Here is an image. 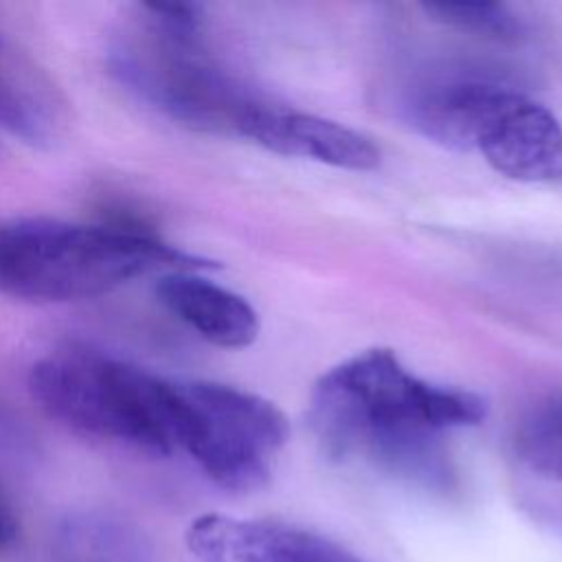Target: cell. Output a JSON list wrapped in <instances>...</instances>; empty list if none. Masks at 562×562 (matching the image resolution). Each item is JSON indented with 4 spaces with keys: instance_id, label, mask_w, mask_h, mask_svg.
<instances>
[{
    "instance_id": "1",
    "label": "cell",
    "mask_w": 562,
    "mask_h": 562,
    "mask_svg": "<svg viewBox=\"0 0 562 562\" xmlns=\"http://www.w3.org/2000/svg\"><path fill=\"white\" fill-rule=\"evenodd\" d=\"M481 395L413 375L391 349H367L318 378L310 422L334 459L362 454L424 485L450 490L454 472L441 432L483 422Z\"/></svg>"
},
{
    "instance_id": "2",
    "label": "cell",
    "mask_w": 562,
    "mask_h": 562,
    "mask_svg": "<svg viewBox=\"0 0 562 562\" xmlns=\"http://www.w3.org/2000/svg\"><path fill=\"white\" fill-rule=\"evenodd\" d=\"M213 261L130 222L75 224L26 217L0 226V292L35 303L108 294L151 270L202 272Z\"/></svg>"
},
{
    "instance_id": "3",
    "label": "cell",
    "mask_w": 562,
    "mask_h": 562,
    "mask_svg": "<svg viewBox=\"0 0 562 562\" xmlns=\"http://www.w3.org/2000/svg\"><path fill=\"white\" fill-rule=\"evenodd\" d=\"M198 4H140V20L108 50L112 77L147 108L209 132H235L255 101L198 48Z\"/></svg>"
},
{
    "instance_id": "4",
    "label": "cell",
    "mask_w": 562,
    "mask_h": 562,
    "mask_svg": "<svg viewBox=\"0 0 562 562\" xmlns=\"http://www.w3.org/2000/svg\"><path fill=\"white\" fill-rule=\"evenodd\" d=\"M29 391L48 417L75 432L154 454L176 448L167 380L119 358L88 349L48 353L31 367Z\"/></svg>"
},
{
    "instance_id": "5",
    "label": "cell",
    "mask_w": 562,
    "mask_h": 562,
    "mask_svg": "<svg viewBox=\"0 0 562 562\" xmlns=\"http://www.w3.org/2000/svg\"><path fill=\"white\" fill-rule=\"evenodd\" d=\"M167 411L173 446L231 492L263 487L290 435L270 400L217 382L167 380Z\"/></svg>"
},
{
    "instance_id": "6",
    "label": "cell",
    "mask_w": 562,
    "mask_h": 562,
    "mask_svg": "<svg viewBox=\"0 0 562 562\" xmlns=\"http://www.w3.org/2000/svg\"><path fill=\"white\" fill-rule=\"evenodd\" d=\"M184 540L198 562H362L310 529L226 514L193 518Z\"/></svg>"
},
{
    "instance_id": "7",
    "label": "cell",
    "mask_w": 562,
    "mask_h": 562,
    "mask_svg": "<svg viewBox=\"0 0 562 562\" xmlns=\"http://www.w3.org/2000/svg\"><path fill=\"white\" fill-rule=\"evenodd\" d=\"M474 149L492 169L514 180L562 178V127L558 119L512 88L483 123Z\"/></svg>"
},
{
    "instance_id": "8",
    "label": "cell",
    "mask_w": 562,
    "mask_h": 562,
    "mask_svg": "<svg viewBox=\"0 0 562 562\" xmlns=\"http://www.w3.org/2000/svg\"><path fill=\"white\" fill-rule=\"evenodd\" d=\"M237 134L274 154L310 158L340 169L369 171L380 165V149L364 134L316 114L257 99L244 112Z\"/></svg>"
},
{
    "instance_id": "9",
    "label": "cell",
    "mask_w": 562,
    "mask_h": 562,
    "mask_svg": "<svg viewBox=\"0 0 562 562\" xmlns=\"http://www.w3.org/2000/svg\"><path fill=\"white\" fill-rule=\"evenodd\" d=\"M158 301L204 340L241 349L255 342L259 316L239 294L200 277V272H167L156 283Z\"/></svg>"
},
{
    "instance_id": "10",
    "label": "cell",
    "mask_w": 562,
    "mask_h": 562,
    "mask_svg": "<svg viewBox=\"0 0 562 562\" xmlns=\"http://www.w3.org/2000/svg\"><path fill=\"white\" fill-rule=\"evenodd\" d=\"M509 88L487 81H443L422 90L408 105L413 127L428 140L472 151L483 123L498 108Z\"/></svg>"
},
{
    "instance_id": "11",
    "label": "cell",
    "mask_w": 562,
    "mask_h": 562,
    "mask_svg": "<svg viewBox=\"0 0 562 562\" xmlns=\"http://www.w3.org/2000/svg\"><path fill=\"white\" fill-rule=\"evenodd\" d=\"M516 452L533 474L562 481V397L542 402L522 419Z\"/></svg>"
},
{
    "instance_id": "12",
    "label": "cell",
    "mask_w": 562,
    "mask_h": 562,
    "mask_svg": "<svg viewBox=\"0 0 562 562\" xmlns=\"http://www.w3.org/2000/svg\"><path fill=\"white\" fill-rule=\"evenodd\" d=\"M422 9L439 24L485 37L516 40L522 33L520 20L496 2H426Z\"/></svg>"
},
{
    "instance_id": "13",
    "label": "cell",
    "mask_w": 562,
    "mask_h": 562,
    "mask_svg": "<svg viewBox=\"0 0 562 562\" xmlns=\"http://www.w3.org/2000/svg\"><path fill=\"white\" fill-rule=\"evenodd\" d=\"M0 130L31 145L50 138V121L42 105L13 79L0 72Z\"/></svg>"
},
{
    "instance_id": "14",
    "label": "cell",
    "mask_w": 562,
    "mask_h": 562,
    "mask_svg": "<svg viewBox=\"0 0 562 562\" xmlns=\"http://www.w3.org/2000/svg\"><path fill=\"white\" fill-rule=\"evenodd\" d=\"M15 538H18V520L9 498L0 487V553L7 551Z\"/></svg>"
},
{
    "instance_id": "15",
    "label": "cell",
    "mask_w": 562,
    "mask_h": 562,
    "mask_svg": "<svg viewBox=\"0 0 562 562\" xmlns=\"http://www.w3.org/2000/svg\"><path fill=\"white\" fill-rule=\"evenodd\" d=\"M9 424H11V419L7 417V411L0 406V430H7Z\"/></svg>"
}]
</instances>
